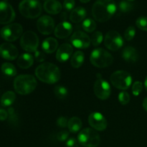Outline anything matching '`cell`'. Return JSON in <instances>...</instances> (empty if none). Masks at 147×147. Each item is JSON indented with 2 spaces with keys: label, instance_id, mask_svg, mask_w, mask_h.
Wrapping results in <instances>:
<instances>
[{
  "label": "cell",
  "instance_id": "6da1fadb",
  "mask_svg": "<svg viewBox=\"0 0 147 147\" xmlns=\"http://www.w3.org/2000/svg\"><path fill=\"white\" fill-rule=\"evenodd\" d=\"M116 9V4L113 0H97L92 8V14L96 21L105 22L113 17Z\"/></svg>",
  "mask_w": 147,
  "mask_h": 147
},
{
  "label": "cell",
  "instance_id": "7a4b0ae2",
  "mask_svg": "<svg viewBox=\"0 0 147 147\" xmlns=\"http://www.w3.org/2000/svg\"><path fill=\"white\" fill-rule=\"evenodd\" d=\"M35 75L40 81L47 84H55L61 78L59 67L51 63H43L37 66Z\"/></svg>",
  "mask_w": 147,
  "mask_h": 147
},
{
  "label": "cell",
  "instance_id": "3957f363",
  "mask_svg": "<svg viewBox=\"0 0 147 147\" xmlns=\"http://www.w3.org/2000/svg\"><path fill=\"white\" fill-rule=\"evenodd\" d=\"M37 86V80L32 75H20L14 81V90L20 95L30 94L35 90Z\"/></svg>",
  "mask_w": 147,
  "mask_h": 147
},
{
  "label": "cell",
  "instance_id": "277c9868",
  "mask_svg": "<svg viewBox=\"0 0 147 147\" xmlns=\"http://www.w3.org/2000/svg\"><path fill=\"white\" fill-rule=\"evenodd\" d=\"M42 5L37 0H22L19 4V10L23 17L28 19L37 18L42 13Z\"/></svg>",
  "mask_w": 147,
  "mask_h": 147
},
{
  "label": "cell",
  "instance_id": "5b68a950",
  "mask_svg": "<svg viewBox=\"0 0 147 147\" xmlns=\"http://www.w3.org/2000/svg\"><path fill=\"white\" fill-rule=\"evenodd\" d=\"M90 61L95 67L103 68L109 67L113 63V57L104 49L97 48L90 53Z\"/></svg>",
  "mask_w": 147,
  "mask_h": 147
},
{
  "label": "cell",
  "instance_id": "8992f818",
  "mask_svg": "<svg viewBox=\"0 0 147 147\" xmlns=\"http://www.w3.org/2000/svg\"><path fill=\"white\" fill-rule=\"evenodd\" d=\"M78 141L84 147H97L100 144V136L96 130L90 128L83 129L78 135Z\"/></svg>",
  "mask_w": 147,
  "mask_h": 147
},
{
  "label": "cell",
  "instance_id": "52a82bcc",
  "mask_svg": "<svg viewBox=\"0 0 147 147\" xmlns=\"http://www.w3.org/2000/svg\"><path fill=\"white\" fill-rule=\"evenodd\" d=\"M110 80L115 88L122 90L129 89L132 83L131 76L125 70H117L113 73Z\"/></svg>",
  "mask_w": 147,
  "mask_h": 147
},
{
  "label": "cell",
  "instance_id": "ba28073f",
  "mask_svg": "<svg viewBox=\"0 0 147 147\" xmlns=\"http://www.w3.org/2000/svg\"><path fill=\"white\" fill-rule=\"evenodd\" d=\"M22 26L18 23H12L2 27L0 31L1 37L8 42H14L22 35Z\"/></svg>",
  "mask_w": 147,
  "mask_h": 147
},
{
  "label": "cell",
  "instance_id": "9c48e42d",
  "mask_svg": "<svg viewBox=\"0 0 147 147\" xmlns=\"http://www.w3.org/2000/svg\"><path fill=\"white\" fill-rule=\"evenodd\" d=\"M20 45L23 50L29 53L37 51L39 46L38 36L32 31L26 32L22 35Z\"/></svg>",
  "mask_w": 147,
  "mask_h": 147
},
{
  "label": "cell",
  "instance_id": "30bf717a",
  "mask_svg": "<svg viewBox=\"0 0 147 147\" xmlns=\"http://www.w3.org/2000/svg\"><path fill=\"white\" fill-rule=\"evenodd\" d=\"M97 76L98 78L95 82L94 87V93L96 97L98 98L101 100H106L109 98L111 93V88L110 84L106 81V80L100 77V75L98 74Z\"/></svg>",
  "mask_w": 147,
  "mask_h": 147
},
{
  "label": "cell",
  "instance_id": "8fae6325",
  "mask_svg": "<svg viewBox=\"0 0 147 147\" xmlns=\"http://www.w3.org/2000/svg\"><path fill=\"white\" fill-rule=\"evenodd\" d=\"M104 45L109 50L117 51L123 45V40L121 35L115 30L108 32L104 39Z\"/></svg>",
  "mask_w": 147,
  "mask_h": 147
},
{
  "label": "cell",
  "instance_id": "7c38bea8",
  "mask_svg": "<svg viewBox=\"0 0 147 147\" xmlns=\"http://www.w3.org/2000/svg\"><path fill=\"white\" fill-rule=\"evenodd\" d=\"M15 19V11L7 1H0V24H7Z\"/></svg>",
  "mask_w": 147,
  "mask_h": 147
},
{
  "label": "cell",
  "instance_id": "4fadbf2b",
  "mask_svg": "<svg viewBox=\"0 0 147 147\" xmlns=\"http://www.w3.org/2000/svg\"><path fill=\"white\" fill-rule=\"evenodd\" d=\"M37 27L38 31L44 35L51 34L55 29V21L51 17L44 15L37 20Z\"/></svg>",
  "mask_w": 147,
  "mask_h": 147
},
{
  "label": "cell",
  "instance_id": "5bb4252c",
  "mask_svg": "<svg viewBox=\"0 0 147 147\" xmlns=\"http://www.w3.org/2000/svg\"><path fill=\"white\" fill-rule=\"evenodd\" d=\"M70 41L75 47L79 49L87 48L91 42L90 37L82 31L75 32L71 36Z\"/></svg>",
  "mask_w": 147,
  "mask_h": 147
},
{
  "label": "cell",
  "instance_id": "9a60e30c",
  "mask_svg": "<svg viewBox=\"0 0 147 147\" xmlns=\"http://www.w3.org/2000/svg\"><path fill=\"white\" fill-rule=\"evenodd\" d=\"M88 123L96 131H101L107 128L108 123L106 118L98 112H93L90 114L88 117Z\"/></svg>",
  "mask_w": 147,
  "mask_h": 147
},
{
  "label": "cell",
  "instance_id": "2e32d148",
  "mask_svg": "<svg viewBox=\"0 0 147 147\" xmlns=\"http://www.w3.org/2000/svg\"><path fill=\"white\" fill-rule=\"evenodd\" d=\"M18 50L14 45L5 42L0 45V55L2 58L8 60H14L18 57Z\"/></svg>",
  "mask_w": 147,
  "mask_h": 147
},
{
  "label": "cell",
  "instance_id": "e0dca14e",
  "mask_svg": "<svg viewBox=\"0 0 147 147\" xmlns=\"http://www.w3.org/2000/svg\"><path fill=\"white\" fill-rule=\"evenodd\" d=\"M73 48L72 45H70L68 43H64L58 47L56 53V59L57 61L60 63H65L67 61L72 54H73Z\"/></svg>",
  "mask_w": 147,
  "mask_h": 147
},
{
  "label": "cell",
  "instance_id": "ac0fdd59",
  "mask_svg": "<svg viewBox=\"0 0 147 147\" xmlns=\"http://www.w3.org/2000/svg\"><path fill=\"white\" fill-rule=\"evenodd\" d=\"M73 32V26L68 22H62L59 23L55 28L54 33L55 37L60 39H64L70 36Z\"/></svg>",
  "mask_w": 147,
  "mask_h": 147
},
{
  "label": "cell",
  "instance_id": "d6986e66",
  "mask_svg": "<svg viewBox=\"0 0 147 147\" xmlns=\"http://www.w3.org/2000/svg\"><path fill=\"white\" fill-rule=\"evenodd\" d=\"M43 8L48 14H57L62 11L63 6L57 0H47L43 4Z\"/></svg>",
  "mask_w": 147,
  "mask_h": 147
},
{
  "label": "cell",
  "instance_id": "ffe728a7",
  "mask_svg": "<svg viewBox=\"0 0 147 147\" xmlns=\"http://www.w3.org/2000/svg\"><path fill=\"white\" fill-rule=\"evenodd\" d=\"M122 57L128 63H135L139 59V53L134 47L127 46L122 51Z\"/></svg>",
  "mask_w": 147,
  "mask_h": 147
},
{
  "label": "cell",
  "instance_id": "44dd1931",
  "mask_svg": "<svg viewBox=\"0 0 147 147\" xmlns=\"http://www.w3.org/2000/svg\"><path fill=\"white\" fill-rule=\"evenodd\" d=\"M86 10L83 7H78L72 10L70 14V20L73 23H79L83 21L86 17Z\"/></svg>",
  "mask_w": 147,
  "mask_h": 147
},
{
  "label": "cell",
  "instance_id": "7402d4cb",
  "mask_svg": "<svg viewBox=\"0 0 147 147\" xmlns=\"http://www.w3.org/2000/svg\"><path fill=\"white\" fill-rule=\"evenodd\" d=\"M58 47V42L53 37H48L43 41L42 48L46 53H53Z\"/></svg>",
  "mask_w": 147,
  "mask_h": 147
},
{
  "label": "cell",
  "instance_id": "603a6c76",
  "mask_svg": "<svg viewBox=\"0 0 147 147\" xmlns=\"http://www.w3.org/2000/svg\"><path fill=\"white\" fill-rule=\"evenodd\" d=\"M34 63L33 56L30 53H24L17 59V65L22 69H28Z\"/></svg>",
  "mask_w": 147,
  "mask_h": 147
},
{
  "label": "cell",
  "instance_id": "cb8c5ba5",
  "mask_svg": "<svg viewBox=\"0 0 147 147\" xmlns=\"http://www.w3.org/2000/svg\"><path fill=\"white\" fill-rule=\"evenodd\" d=\"M85 60L84 53L82 51H76L73 55L70 60L72 67L74 68H79L83 64Z\"/></svg>",
  "mask_w": 147,
  "mask_h": 147
},
{
  "label": "cell",
  "instance_id": "d4e9b609",
  "mask_svg": "<svg viewBox=\"0 0 147 147\" xmlns=\"http://www.w3.org/2000/svg\"><path fill=\"white\" fill-rule=\"evenodd\" d=\"M16 99L15 93L13 91L9 90V91L5 92L4 94L2 95L1 98V104L4 107H7V106H10L14 103V100Z\"/></svg>",
  "mask_w": 147,
  "mask_h": 147
},
{
  "label": "cell",
  "instance_id": "484cf974",
  "mask_svg": "<svg viewBox=\"0 0 147 147\" xmlns=\"http://www.w3.org/2000/svg\"><path fill=\"white\" fill-rule=\"evenodd\" d=\"M82 125L83 123L80 119L78 117H72L71 119H69L68 123H67V128L71 133H77L80 130Z\"/></svg>",
  "mask_w": 147,
  "mask_h": 147
},
{
  "label": "cell",
  "instance_id": "4316f807",
  "mask_svg": "<svg viewBox=\"0 0 147 147\" xmlns=\"http://www.w3.org/2000/svg\"><path fill=\"white\" fill-rule=\"evenodd\" d=\"M1 72L4 73V75L7 76H10V77H13L17 75V71L16 70V67L13 64L10 63H3L1 67Z\"/></svg>",
  "mask_w": 147,
  "mask_h": 147
},
{
  "label": "cell",
  "instance_id": "83f0119b",
  "mask_svg": "<svg viewBox=\"0 0 147 147\" xmlns=\"http://www.w3.org/2000/svg\"><path fill=\"white\" fill-rule=\"evenodd\" d=\"M54 93L57 98L65 99L68 96V90L65 86L59 85L54 88Z\"/></svg>",
  "mask_w": 147,
  "mask_h": 147
},
{
  "label": "cell",
  "instance_id": "f1b7e54d",
  "mask_svg": "<svg viewBox=\"0 0 147 147\" xmlns=\"http://www.w3.org/2000/svg\"><path fill=\"white\" fill-rule=\"evenodd\" d=\"M82 27L83 30L87 32H93L96 28V23L92 19L88 18L83 21Z\"/></svg>",
  "mask_w": 147,
  "mask_h": 147
},
{
  "label": "cell",
  "instance_id": "f546056e",
  "mask_svg": "<svg viewBox=\"0 0 147 147\" xmlns=\"http://www.w3.org/2000/svg\"><path fill=\"white\" fill-rule=\"evenodd\" d=\"M103 34L99 31L93 32L91 35V38H90L91 43L93 44V46H95V47L100 45L101 44L102 42H103Z\"/></svg>",
  "mask_w": 147,
  "mask_h": 147
},
{
  "label": "cell",
  "instance_id": "4dcf8cb0",
  "mask_svg": "<svg viewBox=\"0 0 147 147\" xmlns=\"http://www.w3.org/2000/svg\"><path fill=\"white\" fill-rule=\"evenodd\" d=\"M119 8L122 12H129L134 9V4L128 0H123L119 3Z\"/></svg>",
  "mask_w": 147,
  "mask_h": 147
},
{
  "label": "cell",
  "instance_id": "1f68e13d",
  "mask_svg": "<svg viewBox=\"0 0 147 147\" xmlns=\"http://www.w3.org/2000/svg\"><path fill=\"white\" fill-rule=\"evenodd\" d=\"M136 26L139 29L147 31V17H140L136 20Z\"/></svg>",
  "mask_w": 147,
  "mask_h": 147
},
{
  "label": "cell",
  "instance_id": "d6a6232c",
  "mask_svg": "<svg viewBox=\"0 0 147 147\" xmlns=\"http://www.w3.org/2000/svg\"><path fill=\"white\" fill-rule=\"evenodd\" d=\"M135 34H136V30H135L134 27L133 26H130L128 27L124 33V37L127 41H131L134 37Z\"/></svg>",
  "mask_w": 147,
  "mask_h": 147
},
{
  "label": "cell",
  "instance_id": "836d02e7",
  "mask_svg": "<svg viewBox=\"0 0 147 147\" xmlns=\"http://www.w3.org/2000/svg\"><path fill=\"white\" fill-rule=\"evenodd\" d=\"M143 90V83L140 81H136L132 86V93L135 96H138Z\"/></svg>",
  "mask_w": 147,
  "mask_h": 147
},
{
  "label": "cell",
  "instance_id": "e575fe53",
  "mask_svg": "<svg viewBox=\"0 0 147 147\" xmlns=\"http://www.w3.org/2000/svg\"><path fill=\"white\" fill-rule=\"evenodd\" d=\"M119 100L122 105H126L130 101V95L126 91H122L119 94Z\"/></svg>",
  "mask_w": 147,
  "mask_h": 147
},
{
  "label": "cell",
  "instance_id": "d590c367",
  "mask_svg": "<svg viewBox=\"0 0 147 147\" xmlns=\"http://www.w3.org/2000/svg\"><path fill=\"white\" fill-rule=\"evenodd\" d=\"M7 112H8V117L9 121L12 122V123H16L18 120V118H17V115L16 114L14 109L13 108H9Z\"/></svg>",
  "mask_w": 147,
  "mask_h": 147
},
{
  "label": "cell",
  "instance_id": "8d00e7d4",
  "mask_svg": "<svg viewBox=\"0 0 147 147\" xmlns=\"http://www.w3.org/2000/svg\"><path fill=\"white\" fill-rule=\"evenodd\" d=\"M76 1L75 0H65L63 2V7L67 11H72L74 9Z\"/></svg>",
  "mask_w": 147,
  "mask_h": 147
},
{
  "label": "cell",
  "instance_id": "74e56055",
  "mask_svg": "<svg viewBox=\"0 0 147 147\" xmlns=\"http://www.w3.org/2000/svg\"><path fill=\"white\" fill-rule=\"evenodd\" d=\"M69 133L65 130L61 131L57 134V139L59 142H65L68 139Z\"/></svg>",
  "mask_w": 147,
  "mask_h": 147
},
{
  "label": "cell",
  "instance_id": "f35d334b",
  "mask_svg": "<svg viewBox=\"0 0 147 147\" xmlns=\"http://www.w3.org/2000/svg\"><path fill=\"white\" fill-rule=\"evenodd\" d=\"M57 125L60 128H65L66 126H67V123H68V121L64 116H60L57 119Z\"/></svg>",
  "mask_w": 147,
  "mask_h": 147
},
{
  "label": "cell",
  "instance_id": "ab89813d",
  "mask_svg": "<svg viewBox=\"0 0 147 147\" xmlns=\"http://www.w3.org/2000/svg\"><path fill=\"white\" fill-rule=\"evenodd\" d=\"M34 57H35L36 60L37 62H40V63H42L45 60V55H44V53L42 51H37L34 52Z\"/></svg>",
  "mask_w": 147,
  "mask_h": 147
},
{
  "label": "cell",
  "instance_id": "60d3db41",
  "mask_svg": "<svg viewBox=\"0 0 147 147\" xmlns=\"http://www.w3.org/2000/svg\"><path fill=\"white\" fill-rule=\"evenodd\" d=\"M78 143L75 138H70L66 141L65 145L67 147H78Z\"/></svg>",
  "mask_w": 147,
  "mask_h": 147
},
{
  "label": "cell",
  "instance_id": "b9f144b4",
  "mask_svg": "<svg viewBox=\"0 0 147 147\" xmlns=\"http://www.w3.org/2000/svg\"><path fill=\"white\" fill-rule=\"evenodd\" d=\"M8 118V112L4 109H0V121H3Z\"/></svg>",
  "mask_w": 147,
  "mask_h": 147
},
{
  "label": "cell",
  "instance_id": "7bdbcfd3",
  "mask_svg": "<svg viewBox=\"0 0 147 147\" xmlns=\"http://www.w3.org/2000/svg\"><path fill=\"white\" fill-rule=\"evenodd\" d=\"M142 106H143V108L144 109V110L146 111H147V97L145 98L144 100H143Z\"/></svg>",
  "mask_w": 147,
  "mask_h": 147
},
{
  "label": "cell",
  "instance_id": "ee69618b",
  "mask_svg": "<svg viewBox=\"0 0 147 147\" xmlns=\"http://www.w3.org/2000/svg\"><path fill=\"white\" fill-rule=\"evenodd\" d=\"M144 87H145V89H146V90L147 91V76L146 77V78H145V81H144Z\"/></svg>",
  "mask_w": 147,
  "mask_h": 147
},
{
  "label": "cell",
  "instance_id": "f6af8a7d",
  "mask_svg": "<svg viewBox=\"0 0 147 147\" xmlns=\"http://www.w3.org/2000/svg\"><path fill=\"white\" fill-rule=\"evenodd\" d=\"M90 1V0H80V2H82V3H88V2H89Z\"/></svg>",
  "mask_w": 147,
  "mask_h": 147
},
{
  "label": "cell",
  "instance_id": "bcb514c9",
  "mask_svg": "<svg viewBox=\"0 0 147 147\" xmlns=\"http://www.w3.org/2000/svg\"><path fill=\"white\" fill-rule=\"evenodd\" d=\"M2 1H7H7H8V0H2Z\"/></svg>",
  "mask_w": 147,
  "mask_h": 147
},
{
  "label": "cell",
  "instance_id": "7dc6e473",
  "mask_svg": "<svg viewBox=\"0 0 147 147\" xmlns=\"http://www.w3.org/2000/svg\"><path fill=\"white\" fill-rule=\"evenodd\" d=\"M128 1H134V0H128Z\"/></svg>",
  "mask_w": 147,
  "mask_h": 147
},
{
  "label": "cell",
  "instance_id": "c3c4849f",
  "mask_svg": "<svg viewBox=\"0 0 147 147\" xmlns=\"http://www.w3.org/2000/svg\"><path fill=\"white\" fill-rule=\"evenodd\" d=\"M46 1H47V0H46Z\"/></svg>",
  "mask_w": 147,
  "mask_h": 147
}]
</instances>
